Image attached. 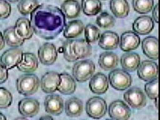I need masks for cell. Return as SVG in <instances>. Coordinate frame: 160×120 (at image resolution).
Segmentation results:
<instances>
[{
	"label": "cell",
	"instance_id": "74e56055",
	"mask_svg": "<svg viewBox=\"0 0 160 120\" xmlns=\"http://www.w3.org/2000/svg\"><path fill=\"white\" fill-rule=\"evenodd\" d=\"M8 69L0 63V84H2L8 80Z\"/></svg>",
	"mask_w": 160,
	"mask_h": 120
},
{
	"label": "cell",
	"instance_id": "2e32d148",
	"mask_svg": "<svg viewBox=\"0 0 160 120\" xmlns=\"http://www.w3.org/2000/svg\"><path fill=\"white\" fill-rule=\"evenodd\" d=\"M89 87L92 93L102 95L108 91L109 87L108 78L102 73H97L90 78Z\"/></svg>",
	"mask_w": 160,
	"mask_h": 120
},
{
	"label": "cell",
	"instance_id": "60d3db41",
	"mask_svg": "<svg viewBox=\"0 0 160 120\" xmlns=\"http://www.w3.org/2000/svg\"><path fill=\"white\" fill-rule=\"evenodd\" d=\"M40 119H53V117L52 116H42V117L40 118Z\"/></svg>",
	"mask_w": 160,
	"mask_h": 120
},
{
	"label": "cell",
	"instance_id": "603a6c76",
	"mask_svg": "<svg viewBox=\"0 0 160 120\" xmlns=\"http://www.w3.org/2000/svg\"><path fill=\"white\" fill-rule=\"evenodd\" d=\"M63 30V36L68 39L77 38L84 30V25L80 20H72L66 24Z\"/></svg>",
	"mask_w": 160,
	"mask_h": 120
},
{
	"label": "cell",
	"instance_id": "8d00e7d4",
	"mask_svg": "<svg viewBox=\"0 0 160 120\" xmlns=\"http://www.w3.org/2000/svg\"><path fill=\"white\" fill-rule=\"evenodd\" d=\"M12 7L5 0H0V20H4L10 16Z\"/></svg>",
	"mask_w": 160,
	"mask_h": 120
},
{
	"label": "cell",
	"instance_id": "83f0119b",
	"mask_svg": "<svg viewBox=\"0 0 160 120\" xmlns=\"http://www.w3.org/2000/svg\"><path fill=\"white\" fill-rule=\"evenodd\" d=\"M81 5L77 0H66L61 5V11L68 19H74L81 14Z\"/></svg>",
	"mask_w": 160,
	"mask_h": 120
},
{
	"label": "cell",
	"instance_id": "836d02e7",
	"mask_svg": "<svg viewBox=\"0 0 160 120\" xmlns=\"http://www.w3.org/2000/svg\"><path fill=\"white\" fill-rule=\"evenodd\" d=\"M116 20L112 15L108 12H102L96 18V24L103 29H109L115 25Z\"/></svg>",
	"mask_w": 160,
	"mask_h": 120
},
{
	"label": "cell",
	"instance_id": "e575fe53",
	"mask_svg": "<svg viewBox=\"0 0 160 120\" xmlns=\"http://www.w3.org/2000/svg\"><path fill=\"white\" fill-rule=\"evenodd\" d=\"M144 89L145 92H146L149 98L153 100L156 98H158V95H159V81H158V78L148 81V83L145 84Z\"/></svg>",
	"mask_w": 160,
	"mask_h": 120
},
{
	"label": "cell",
	"instance_id": "d6986e66",
	"mask_svg": "<svg viewBox=\"0 0 160 120\" xmlns=\"http://www.w3.org/2000/svg\"><path fill=\"white\" fill-rule=\"evenodd\" d=\"M38 67V60L36 56L32 53H23L22 60L17 68L20 71L24 73H31L37 70Z\"/></svg>",
	"mask_w": 160,
	"mask_h": 120
},
{
	"label": "cell",
	"instance_id": "bcb514c9",
	"mask_svg": "<svg viewBox=\"0 0 160 120\" xmlns=\"http://www.w3.org/2000/svg\"><path fill=\"white\" fill-rule=\"evenodd\" d=\"M103 1H106V0H103Z\"/></svg>",
	"mask_w": 160,
	"mask_h": 120
},
{
	"label": "cell",
	"instance_id": "ab89813d",
	"mask_svg": "<svg viewBox=\"0 0 160 120\" xmlns=\"http://www.w3.org/2000/svg\"><path fill=\"white\" fill-rule=\"evenodd\" d=\"M5 41L4 39V37H3V35L2 34V32H0V51L5 47Z\"/></svg>",
	"mask_w": 160,
	"mask_h": 120
},
{
	"label": "cell",
	"instance_id": "cb8c5ba5",
	"mask_svg": "<svg viewBox=\"0 0 160 120\" xmlns=\"http://www.w3.org/2000/svg\"><path fill=\"white\" fill-rule=\"evenodd\" d=\"M140 62V56L135 53H127L122 55L120 59V63L122 69L127 72L136 71Z\"/></svg>",
	"mask_w": 160,
	"mask_h": 120
},
{
	"label": "cell",
	"instance_id": "52a82bcc",
	"mask_svg": "<svg viewBox=\"0 0 160 120\" xmlns=\"http://www.w3.org/2000/svg\"><path fill=\"white\" fill-rule=\"evenodd\" d=\"M107 104L103 98L100 97H92L87 101L86 112L92 119H101L107 112Z\"/></svg>",
	"mask_w": 160,
	"mask_h": 120
},
{
	"label": "cell",
	"instance_id": "4dcf8cb0",
	"mask_svg": "<svg viewBox=\"0 0 160 120\" xmlns=\"http://www.w3.org/2000/svg\"><path fill=\"white\" fill-rule=\"evenodd\" d=\"M134 10L138 14L150 12L154 6L153 0H132Z\"/></svg>",
	"mask_w": 160,
	"mask_h": 120
},
{
	"label": "cell",
	"instance_id": "ac0fdd59",
	"mask_svg": "<svg viewBox=\"0 0 160 120\" xmlns=\"http://www.w3.org/2000/svg\"><path fill=\"white\" fill-rule=\"evenodd\" d=\"M141 48L144 54L152 60L159 58V41L156 37L149 36L145 38L141 43Z\"/></svg>",
	"mask_w": 160,
	"mask_h": 120
},
{
	"label": "cell",
	"instance_id": "7402d4cb",
	"mask_svg": "<svg viewBox=\"0 0 160 120\" xmlns=\"http://www.w3.org/2000/svg\"><path fill=\"white\" fill-rule=\"evenodd\" d=\"M60 76V83H59L57 90L63 95H72L75 92L77 85L74 78L67 73H62Z\"/></svg>",
	"mask_w": 160,
	"mask_h": 120
},
{
	"label": "cell",
	"instance_id": "30bf717a",
	"mask_svg": "<svg viewBox=\"0 0 160 120\" xmlns=\"http://www.w3.org/2000/svg\"><path fill=\"white\" fill-rule=\"evenodd\" d=\"M38 59L44 65H51L56 62L58 56L57 47L51 43H45L38 49Z\"/></svg>",
	"mask_w": 160,
	"mask_h": 120
},
{
	"label": "cell",
	"instance_id": "8fae6325",
	"mask_svg": "<svg viewBox=\"0 0 160 120\" xmlns=\"http://www.w3.org/2000/svg\"><path fill=\"white\" fill-rule=\"evenodd\" d=\"M45 111L50 115L59 116L64 110V101L60 96L57 94H52L46 96L44 99Z\"/></svg>",
	"mask_w": 160,
	"mask_h": 120
},
{
	"label": "cell",
	"instance_id": "d6a6232c",
	"mask_svg": "<svg viewBox=\"0 0 160 120\" xmlns=\"http://www.w3.org/2000/svg\"><path fill=\"white\" fill-rule=\"evenodd\" d=\"M85 41L89 44H94L100 37V31L97 26L92 24H88L84 27Z\"/></svg>",
	"mask_w": 160,
	"mask_h": 120
},
{
	"label": "cell",
	"instance_id": "6da1fadb",
	"mask_svg": "<svg viewBox=\"0 0 160 120\" xmlns=\"http://www.w3.org/2000/svg\"><path fill=\"white\" fill-rule=\"evenodd\" d=\"M30 23L34 33L45 40H53L63 31L66 17L57 7L39 5L31 13Z\"/></svg>",
	"mask_w": 160,
	"mask_h": 120
},
{
	"label": "cell",
	"instance_id": "f546056e",
	"mask_svg": "<svg viewBox=\"0 0 160 120\" xmlns=\"http://www.w3.org/2000/svg\"><path fill=\"white\" fill-rule=\"evenodd\" d=\"M3 37H4L5 41L6 42V44L12 47H19L23 45L25 41V40L22 39L18 36L14 26L8 27L5 29Z\"/></svg>",
	"mask_w": 160,
	"mask_h": 120
},
{
	"label": "cell",
	"instance_id": "b9f144b4",
	"mask_svg": "<svg viewBox=\"0 0 160 120\" xmlns=\"http://www.w3.org/2000/svg\"><path fill=\"white\" fill-rule=\"evenodd\" d=\"M153 100H154V103H155L156 108L158 109L159 108V106H158V98H156L153 99Z\"/></svg>",
	"mask_w": 160,
	"mask_h": 120
},
{
	"label": "cell",
	"instance_id": "f6af8a7d",
	"mask_svg": "<svg viewBox=\"0 0 160 120\" xmlns=\"http://www.w3.org/2000/svg\"><path fill=\"white\" fill-rule=\"evenodd\" d=\"M27 119V117H25V116H24V117H20V118H17L16 119Z\"/></svg>",
	"mask_w": 160,
	"mask_h": 120
},
{
	"label": "cell",
	"instance_id": "e0dca14e",
	"mask_svg": "<svg viewBox=\"0 0 160 120\" xmlns=\"http://www.w3.org/2000/svg\"><path fill=\"white\" fill-rule=\"evenodd\" d=\"M155 24L152 18L149 16H140L135 20L132 24V29L138 35H148L154 29Z\"/></svg>",
	"mask_w": 160,
	"mask_h": 120
},
{
	"label": "cell",
	"instance_id": "7a4b0ae2",
	"mask_svg": "<svg viewBox=\"0 0 160 120\" xmlns=\"http://www.w3.org/2000/svg\"><path fill=\"white\" fill-rule=\"evenodd\" d=\"M62 49L64 59L71 62L82 60L92 54V47L83 39L66 40Z\"/></svg>",
	"mask_w": 160,
	"mask_h": 120
},
{
	"label": "cell",
	"instance_id": "ba28073f",
	"mask_svg": "<svg viewBox=\"0 0 160 120\" xmlns=\"http://www.w3.org/2000/svg\"><path fill=\"white\" fill-rule=\"evenodd\" d=\"M137 69L138 76L141 80L148 82L158 78V65L153 61H143Z\"/></svg>",
	"mask_w": 160,
	"mask_h": 120
},
{
	"label": "cell",
	"instance_id": "7c38bea8",
	"mask_svg": "<svg viewBox=\"0 0 160 120\" xmlns=\"http://www.w3.org/2000/svg\"><path fill=\"white\" fill-rule=\"evenodd\" d=\"M23 52L19 48L14 47L3 53L0 58V62L8 70L17 67L22 60Z\"/></svg>",
	"mask_w": 160,
	"mask_h": 120
},
{
	"label": "cell",
	"instance_id": "ee69618b",
	"mask_svg": "<svg viewBox=\"0 0 160 120\" xmlns=\"http://www.w3.org/2000/svg\"><path fill=\"white\" fill-rule=\"evenodd\" d=\"M8 1L14 3V2H18V1H19V0H8Z\"/></svg>",
	"mask_w": 160,
	"mask_h": 120
},
{
	"label": "cell",
	"instance_id": "3957f363",
	"mask_svg": "<svg viewBox=\"0 0 160 120\" xmlns=\"http://www.w3.org/2000/svg\"><path fill=\"white\" fill-rule=\"evenodd\" d=\"M40 86V80L36 75L27 73L21 75L16 81L18 92L24 96H29L38 91Z\"/></svg>",
	"mask_w": 160,
	"mask_h": 120
},
{
	"label": "cell",
	"instance_id": "1f68e13d",
	"mask_svg": "<svg viewBox=\"0 0 160 120\" xmlns=\"http://www.w3.org/2000/svg\"><path fill=\"white\" fill-rule=\"evenodd\" d=\"M39 5L38 0H20L18 5L19 12L23 15L31 14Z\"/></svg>",
	"mask_w": 160,
	"mask_h": 120
},
{
	"label": "cell",
	"instance_id": "ffe728a7",
	"mask_svg": "<svg viewBox=\"0 0 160 120\" xmlns=\"http://www.w3.org/2000/svg\"><path fill=\"white\" fill-rule=\"evenodd\" d=\"M120 42L118 35L116 32L107 31L104 32L98 38V46L103 50H109L117 49Z\"/></svg>",
	"mask_w": 160,
	"mask_h": 120
},
{
	"label": "cell",
	"instance_id": "4316f807",
	"mask_svg": "<svg viewBox=\"0 0 160 120\" xmlns=\"http://www.w3.org/2000/svg\"><path fill=\"white\" fill-rule=\"evenodd\" d=\"M119 62L118 56L113 52H104L100 54L98 65L105 71H110L115 68Z\"/></svg>",
	"mask_w": 160,
	"mask_h": 120
},
{
	"label": "cell",
	"instance_id": "5b68a950",
	"mask_svg": "<svg viewBox=\"0 0 160 120\" xmlns=\"http://www.w3.org/2000/svg\"><path fill=\"white\" fill-rule=\"evenodd\" d=\"M108 81L113 89L118 91H123L131 86L132 78L127 71L118 68L110 72Z\"/></svg>",
	"mask_w": 160,
	"mask_h": 120
},
{
	"label": "cell",
	"instance_id": "d4e9b609",
	"mask_svg": "<svg viewBox=\"0 0 160 120\" xmlns=\"http://www.w3.org/2000/svg\"><path fill=\"white\" fill-rule=\"evenodd\" d=\"M110 8L116 17L122 19L129 15L130 7L127 0H111Z\"/></svg>",
	"mask_w": 160,
	"mask_h": 120
},
{
	"label": "cell",
	"instance_id": "484cf974",
	"mask_svg": "<svg viewBox=\"0 0 160 120\" xmlns=\"http://www.w3.org/2000/svg\"><path fill=\"white\" fill-rule=\"evenodd\" d=\"M65 111L66 115L70 117L80 116L83 111L82 101L76 97H72L68 99L65 103Z\"/></svg>",
	"mask_w": 160,
	"mask_h": 120
},
{
	"label": "cell",
	"instance_id": "277c9868",
	"mask_svg": "<svg viewBox=\"0 0 160 120\" xmlns=\"http://www.w3.org/2000/svg\"><path fill=\"white\" fill-rule=\"evenodd\" d=\"M96 71V65L93 62L89 60L78 61L73 65L72 74L74 80L80 83L90 80Z\"/></svg>",
	"mask_w": 160,
	"mask_h": 120
},
{
	"label": "cell",
	"instance_id": "d590c367",
	"mask_svg": "<svg viewBox=\"0 0 160 120\" xmlns=\"http://www.w3.org/2000/svg\"><path fill=\"white\" fill-rule=\"evenodd\" d=\"M12 93L5 88L0 87V109H6L12 104Z\"/></svg>",
	"mask_w": 160,
	"mask_h": 120
},
{
	"label": "cell",
	"instance_id": "44dd1931",
	"mask_svg": "<svg viewBox=\"0 0 160 120\" xmlns=\"http://www.w3.org/2000/svg\"><path fill=\"white\" fill-rule=\"evenodd\" d=\"M15 31L18 36L23 40H28L32 37L34 34L30 20L26 17H20L16 21Z\"/></svg>",
	"mask_w": 160,
	"mask_h": 120
},
{
	"label": "cell",
	"instance_id": "f1b7e54d",
	"mask_svg": "<svg viewBox=\"0 0 160 120\" xmlns=\"http://www.w3.org/2000/svg\"><path fill=\"white\" fill-rule=\"evenodd\" d=\"M81 7L83 14L94 16L101 12L102 5L100 0H81Z\"/></svg>",
	"mask_w": 160,
	"mask_h": 120
},
{
	"label": "cell",
	"instance_id": "9a60e30c",
	"mask_svg": "<svg viewBox=\"0 0 160 120\" xmlns=\"http://www.w3.org/2000/svg\"><path fill=\"white\" fill-rule=\"evenodd\" d=\"M141 43L140 37L135 32L127 31L122 33L119 42L120 49L124 52H129L137 49Z\"/></svg>",
	"mask_w": 160,
	"mask_h": 120
},
{
	"label": "cell",
	"instance_id": "f35d334b",
	"mask_svg": "<svg viewBox=\"0 0 160 120\" xmlns=\"http://www.w3.org/2000/svg\"><path fill=\"white\" fill-rule=\"evenodd\" d=\"M152 17L153 21H155L156 23H158L159 22V5L156 4L154 8H152Z\"/></svg>",
	"mask_w": 160,
	"mask_h": 120
},
{
	"label": "cell",
	"instance_id": "9c48e42d",
	"mask_svg": "<svg viewBox=\"0 0 160 120\" xmlns=\"http://www.w3.org/2000/svg\"><path fill=\"white\" fill-rule=\"evenodd\" d=\"M108 114L113 119L126 120L129 119L131 116V110L125 102L117 100L110 104Z\"/></svg>",
	"mask_w": 160,
	"mask_h": 120
},
{
	"label": "cell",
	"instance_id": "4fadbf2b",
	"mask_svg": "<svg viewBox=\"0 0 160 120\" xmlns=\"http://www.w3.org/2000/svg\"><path fill=\"white\" fill-rule=\"evenodd\" d=\"M40 104L36 99L26 98L20 101L18 104V111L25 117H33L38 113Z\"/></svg>",
	"mask_w": 160,
	"mask_h": 120
},
{
	"label": "cell",
	"instance_id": "5bb4252c",
	"mask_svg": "<svg viewBox=\"0 0 160 120\" xmlns=\"http://www.w3.org/2000/svg\"><path fill=\"white\" fill-rule=\"evenodd\" d=\"M59 83L60 76L59 74L54 71H50L43 75L40 85L42 91L45 93L51 94L57 91Z\"/></svg>",
	"mask_w": 160,
	"mask_h": 120
},
{
	"label": "cell",
	"instance_id": "8992f818",
	"mask_svg": "<svg viewBox=\"0 0 160 120\" xmlns=\"http://www.w3.org/2000/svg\"><path fill=\"white\" fill-rule=\"evenodd\" d=\"M123 98L126 102L131 108L136 110L142 109L147 104L146 95L142 89L138 87L130 88L124 93Z\"/></svg>",
	"mask_w": 160,
	"mask_h": 120
},
{
	"label": "cell",
	"instance_id": "7bdbcfd3",
	"mask_svg": "<svg viewBox=\"0 0 160 120\" xmlns=\"http://www.w3.org/2000/svg\"><path fill=\"white\" fill-rule=\"evenodd\" d=\"M0 120H6V117L2 113H0Z\"/></svg>",
	"mask_w": 160,
	"mask_h": 120
}]
</instances>
